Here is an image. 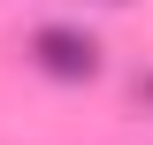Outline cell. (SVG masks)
I'll use <instances>...</instances> for the list:
<instances>
[{
    "label": "cell",
    "instance_id": "cell-1",
    "mask_svg": "<svg viewBox=\"0 0 153 145\" xmlns=\"http://www.w3.org/2000/svg\"><path fill=\"white\" fill-rule=\"evenodd\" d=\"M31 69L54 76V84H92L100 76V38L76 31V23H38L31 31Z\"/></svg>",
    "mask_w": 153,
    "mask_h": 145
},
{
    "label": "cell",
    "instance_id": "cell-2",
    "mask_svg": "<svg viewBox=\"0 0 153 145\" xmlns=\"http://www.w3.org/2000/svg\"><path fill=\"white\" fill-rule=\"evenodd\" d=\"M92 8H130V0H92Z\"/></svg>",
    "mask_w": 153,
    "mask_h": 145
}]
</instances>
